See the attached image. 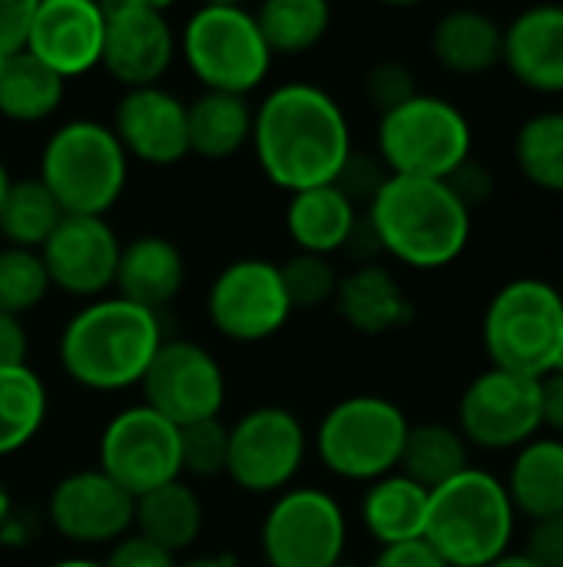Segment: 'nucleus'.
<instances>
[{
	"label": "nucleus",
	"mask_w": 563,
	"mask_h": 567,
	"mask_svg": "<svg viewBox=\"0 0 563 567\" xmlns=\"http://www.w3.org/2000/svg\"><path fill=\"white\" fill-rule=\"evenodd\" d=\"M249 146L262 176L289 196L332 186L355 150L342 103L305 80H292L265 93L252 110Z\"/></svg>",
	"instance_id": "f257e3e1"
},
{
	"label": "nucleus",
	"mask_w": 563,
	"mask_h": 567,
	"mask_svg": "<svg viewBox=\"0 0 563 567\" xmlns=\"http://www.w3.org/2000/svg\"><path fill=\"white\" fill-rule=\"evenodd\" d=\"M362 216L378 249L418 272L455 266L475 229V213L445 179L388 176Z\"/></svg>",
	"instance_id": "f03ea898"
},
{
	"label": "nucleus",
	"mask_w": 563,
	"mask_h": 567,
	"mask_svg": "<svg viewBox=\"0 0 563 567\" xmlns=\"http://www.w3.org/2000/svg\"><path fill=\"white\" fill-rule=\"evenodd\" d=\"M163 346V322L119 296L83 302L60 332V369L90 392L136 389Z\"/></svg>",
	"instance_id": "7ed1b4c3"
},
{
	"label": "nucleus",
	"mask_w": 563,
	"mask_h": 567,
	"mask_svg": "<svg viewBox=\"0 0 563 567\" xmlns=\"http://www.w3.org/2000/svg\"><path fill=\"white\" fill-rule=\"evenodd\" d=\"M518 512L504 478L488 468H465L431 492L425 542L448 567H488L514 551Z\"/></svg>",
	"instance_id": "20e7f679"
},
{
	"label": "nucleus",
	"mask_w": 563,
	"mask_h": 567,
	"mask_svg": "<svg viewBox=\"0 0 563 567\" xmlns=\"http://www.w3.org/2000/svg\"><path fill=\"white\" fill-rule=\"evenodd\" d=\"M481 346L491 369L544 379L563 359V292L541 276L504 282L484 306Z\"/></svg>",
	"instance_id": "39448f33"
},
{
	"label": "nucleus",
	"mask_w": 563,
	"mask_h": 567,
	"mask_svg": "<svg viewBox=\"0 0 563 567\" xmlns=\"http://www.w3.org/2000/svg\"><path fill=\"white\" fill-rule=\"evenodd\" d=\"M37 179L63 216H106L126 189L129 159L110 123L66 120L46 136Z\"/></svg>",
	"instance_id": "423d86ee"
},
{
	"label": "nucleus",
	"mask_w": 563,
	"mask_h": 567,
	"mask_svg": "<svg viewBox=\"0 0 563 567\" xmlns=\"http://www.w3.org/2000/svg\"><path fill=\"white\" fill-rule=\"evenodd\" d=\"M375 156L392 176L448 179L475 156V130L458 103L415 93L408 103L378 116Z\"/></svg>",
	"instance_id": "0eeeda50"
},
{
	"label": "nucleus",
	"mask_w": 563,
	"mask_h": 567,
	"mask_svg": "<svg viewBox=\"0 0 563 567\" xmlns=\"http://www.w3.org/2000/svg\"><path fill=\"white\" fill-rule=\"evenodd\" d=\"M179 53L202 90L212 93L249 96L272 70L256 13L239 3L196 7L179 27Z\"/></svg>",
	"instance_id": "6e6552de"
},
{
	"label": "nucleus",
	"mask_w": 563,
	"mask_h": 567,
	"mask_svg": "<svg viewBox=\"0 0 563 567\" xmlns=\"http://www.w3.org/2000/svg\"><path fill=\"white\" fill-rule=\"evenodd\" d=\"M408 415L385 395H348L335 402L315 429V455L335 478L372 485L398 472Z\"/></svg>",
	"instance_id": "1a4fd4ad"
},
{
	"label": "nucleus",
	"mask_w": 563,
	"mask_h": 567,
	"mask_svg": "<svg viewBox=\"0 0 563 567\" xmlns=\"http://www.w3.org/2000/svg\"><path fill=\"white\" fill-rule=\"evenodd\" d=\"M259 548L269 567H335L348 548L345 508L325 488H285L262 518Z\"/></svg>",
	"instance_id": "9d476101"
},
{
	"label": "nucleus",
	"mask_w": 563,
	"mask_h": 567,
	"mask_svg": "<svg viewBox=\"0 0 563 567\" xmlns=\"http://www.w3.org/2000/svg\"><path fill=\"white\" fill-rule=\"evenodd\" d=\"M309 455V432L285 405H256L229 425L226 478L249 495L292 488Z\"/></svg>",
	"instance_id": "9b49d317"
},
{
	"label": "nucleus",
	"mask_w": 563,
	"mask_h": 567,
	"mask_svg": "<svg viewBox=\"0 0 563 567\" xmlns=\"http://www.w3.org/2000/svg\"><path fill=\"white\" fill-rule=\"evenodd\" d=\"M455 429L471 449L481 452H518L541 429V379L514 375L504 369L478 372L455 412Z\"/></svg>",
	"instance_id": "f8f14e48"
},
{
	"label": "nucleus",
	"mask_w": 563,
	"mask_h": 567,
	"mask_svg": "<svg viewBox=\"0 0 563 567\" xmlns=\"http://www.w3.org/2000/svg\"><path fill=\"white\" fill-rule=\"evenodd\" d=\"M292 302L282 286L279 262L246 256L222 266L206 292L209 326L239 346H256L279 336L292 319Z\"/></svg>",
	"instance_id": "ddd939ff"
},
{
	"label": "nucleus",
	"mask_w": 563,
	"mask_h": 567,
	"mask_svg": "<svg viewBox=\"0 0 563 567\" xmlns=\"http://www.w3.org/2000/svg\"><path fill=\"white\" fill-rule=\"evenodd\" d=\"M96 468L133 498L163 488L183 478L179 429L143 402L119 409L100 432Z\"/></svg>",
	"instance_id": "4468645a"
},
{
	"label": "nucleus",
	"mask_w": 563,
	"mask_h": 567,
	"mask_svg": "<svg viewBox=\"0 0 563 567\" xmlns=\"http://www.w3.org/2000/svg\"><path fill=\"white\" fill-rule=\"evenodd\" d=\"M143 405L176 429L219 419L226 405V372L219 359L189 339H163L143 382Z\"/></svg>",
	"instance_id": "2eb2a0df"
},
{
	"label": "nucleus",
	"mask_w": 563,
	"mask_h": 567,
	"mask_svg": "<svg viewBox=\"0 0 563 567\" xmlns=\"http://www.w3.org/2000/svg\"><path fill=\"white\" fill-rule=\"evenodd\" d=\"M103 60L100 66L123 86H156L179 53V27L156 0L103 3Z\"/></svg>",
	"instance_id": "dca6fc26"
},
{
	"label": "nucleus",
	"mask_w": 563,
	"mask_h": 567,
	"mask_svg": "<svg viewBox=\"0 0 563 567\" xmlns=\"http://www.w3.org/2000/svg\"><path fill=\"white\" fill-rule=\"evenodd\" d=\"M119 236L106 216H63L53 236L43 243L40 259L50 289L93 302L110 296L119 262Z\"/></svg>",
	"instance_id": "f3484780"
},
{
	"label": "nucleus",
	"mask_w": 563,
	"mask_h": 567,
	"mask_svg": "<svg viewBox=\"0 0 563 567\" xmlns=\"http://www.w3.org/2000/svg\"><path fill=\"white\" fill-rule=\"evenodd\" d=\"M136 498L126 495L113 478H106L100 468H80L63 475L50 498H46V522L50 528L86 548L116 545L133 532Z\"/></svg>",
	"instance_id": "a211bd4d"
},
{
	"label": "nucleus",
	"mask_w": 563,
	"mask_h": 567,
	"mask_svg": "<svg viewBox=\"0 0 563 567\" xmlns=\"http://www.w3.org/2000/svg\"><path fill=\"white\" fill-rule=\"evenodd\" d=\"M113 136L119 140L126 159L143 166H179L189 156V130H186V100H179L163 83L123 90L113 123Z\"/></svg>",
	"instance_id": "6ab92c4d"
},
{
	"label": "nucleus",
	"mask_w": 563,
	"mask_h": 567,
	"mask_svg": "<svg viewBox=\"0 0 563 567\" xmlns=\"http://www.w3.org/2000/svg\"><path fill=\"white\" fill-rule=\"evenodd\" d=\"M103 3L96 0H37L27 53L60 80H76L103 60Z\"/></svg>",
	"instance_id": "aec40b11"
},
{
	"label": "nucleus",
	"mask_w": 563,
	"mask_h": 567,
	"mask_svg": "<svg viewBox=\"0 0 563 567\" xmlns=\"http://www.w3.org/2000/svg\"><path fill=\"white\" fill-rule=\"evenodd\" d=\"M501 66L531 93L563 96V3H538L504 27Z\"/></svg>",
	"instance_id": "412c9836"
},
{
	"label": "nucleus",
	"mask_w": 563,
	"mask_h": 567,
	"mask_svg": "<svg viewBox=\"0 0 563 567\" xmlns=\"http://www.w3.org/2000/svg\"><path fill=\"white\" fill-rule=\"evenodd\" d=\"M338 319L358 336H388L415 322V302L382 262H358L338 279L332 299Z\"/></svg>",
	"instance_id": "4be33fe9"
},
{
	"label": "nucleus",
	"mask_w": 563,
	"mask_h": 567,
	"mask_svg": "<svg viewBox=\"0 0 563 567\" xmlns=\"http://www.w3.org/2000/svg\"><path fill=\"white\" fill-rule=\"evenodd\" d=\"M183 286H186V256L173 239L159 233H146L123 243L113 296L159 316L166 306L179 299Z\"/></svg>",
	"instance_id": "5701e85b"
},
{
	"label": "nucleus",
	"mask_w": 563,
	"mask_h": 567,
	"mask_svg": "<svg viewBox=\"0 0 563 567\" xmlns=\"http://www.w3.org/2000/svg\"><path fill=\"white\" fill-rule=\"evenodd\" d=\"M431 56L455 76H484L501 66L504 23L475 7L448 10L431 27Z\"/></svg>",
	"instance_id": "b1692460"
},
{
	"label": "nucleus",
	"mask_w": 563,
	"mask_h": 567,
	"mask_svg": "<svg viewBox=\"0 0 563 567\" xmlns=\"http://www.w3.org/2000/svg\"><path fill=\"white\" fill-rule=\"evenodd\" d=\"M358 206L335 183L292 193L285 203V233L295 249L309 256L332 259L335 252H345L358 229Z\"/></svg>",
	"instance_id": "393cba45"
},
{
	"label": "nucleus",
	"mask_w": 563,
	"mask_h": 567,
	"mask_svg": "<svg viewBox=\"0 0 563 567\" xmlns=\"http://www.w3.org/2000/svg\"><path fill=\"white\" fill-rule=\"evenodd\" d=\"M504 488L518 518H528V525L563 515V439L541 432L521 445L511 458Z\"/></svg>",
	"instance_id": "a878e982"
},
{
	"label": "nucleus",
	"mask_w": 563,
	"mask_h": 567,
	"mask_svg": "<svg viewBox=\"0 0 563 567\" xmlns=\"http://www.w3.org/2000/svg\"><path fill=\"white\" fill-rule=\"evenodd\" d=\"M428 502H431V492H425L402 472H392V475L365 485L362 508H358L362 528L382 548L418 542V538H425Z\"/></svg>",
	"instance_id": "bb28decb"
},
{
	"label": "nucleus",
	"mask_w": 563,
	"mask_h": 567,
	"mask_svg": "<svg viewBox=\"0 0 563 567\" xmlns=\"http://www.w3.org/2000/svg\"><path fill=\"white\" fill-rule=\"evenodd\" d=\"M202 525H206L202 502L186 478H176V482L136 498L133 532L143 535L146 542L159 545L173 558L189 551L199 542Z\"/></svg>",
	"instance_id": "cd10ccee"
},
{
	"label": "nucleus",
	"mask_w": 563,
	"mask_h": 567,
	"mask_svg": "<svg viewBox=\"0 0 563 567\" xmlns=\"http://www.w3.org/2000/svg\"><path fill=\"white\" fill-rule=\"evenodd\" d=\"M189 156L222 163L242 153L252 143V106L246 96L202 90L186 103Z\"/></svg>",
	"instance_id": "c85d7f7f"
},
{
	"label": "nucleus",
	"mask_w": 563,
	"mask_h": 567,
	"mask_svg": "<svg viewBox=\"0 0 563 567\" xmlns=\"http://www.w3.org/2000/svg\"><path fill=\"white\" fill-rule=\"evenodd\" d=\"M465 468H471V445L461 439V432L448 422H411L402 449L398 472L421 485L425 492H435L458 478Z\"/></svg>",
	"instance_id": "c756f323"
},
{
	"label": "nucleus",
	"mask_w": 563,
	"mask_h": 567,
	"mask_svg": "<svg viewBox=\"0 0 563 567\" xmlns=\"http://www.w3.org/2000/svg\"><path fill=\"white\" fill-rule=\"evenodd\" d=\"M66 93V80L46 70L33 53L0 60V116L10 123L50 120Z\"/></svg>",
	"instance_id": "7c9ffc66"
},
{
	"label": "nucleus",
	"mask_w": 563,
	"mask_h": 567,
	"mask_svg": "<svg viewBox=\"0 0 563 567\" xmlns=\"http://www.w3.org/2000/svg\"><path fill=\"white\" fill-rule=\"evenodd\" d=\"M252 13L272 56H302L332 27V7L325 0H269Z\"/></svg>",
	"instance_id": "2f4dec72"
},
{
	"label": "nucleus",
	"mask_w": 563,
	"mask_h": 567,
	"mask_svg": "<svg viewBox=\"0 0 563 567\" xmlns=\"http://www.w3.org/2000/svg\"><path fill=\"white\" fill-rule=\"evenodd\" d=\"M50 412V395L43 379L30 369H0V458L27 449Z\"/></svg>",
	"instance_id": "473e14b6"
},
{
	"label": "nucleus",
	"mask_w": 563,
	"mask_h": 567,
	"mask_svg": "<svg viewBox=\"0 0 563 567\" xmlns=\"http://www.w3.org/2000/svg\"><path fill=\"white\" fill-rule=\"evenodd\" d=\"M511 156L534 189L563 196V110L531 113L514 130Z\"/></svg>",
	"instance_id": "72a5a7b5"
},
{
	"label": "nucleus",
	"mask_w": 563,
	"mask_h": 567,
	"mask_svg": "<svg viewBox=\"0 0 563 567\" xmlns=\"http://www.w3.org/2000/svg\"><path fill=\"white\" fill-rule=\"evenodd\" d=\"M60 219H63V209L56 206V199L50 196V189L37 176L10 179V189L0 203L3 246L40 252L43 243L60 226Z\"/></svg>",
	"instance_id": "f704fd0d"
},
{
	"label": "nucleus",
	"mask_w": 563,
	"mask_h": 567,
	"mask_svg": "<svg viewBox=\"0 0 563 567\" xmlns=\"http://www.w3.org/2000/svg\"><path fill=\"white\" fill-rule=\"evenodd\" d=\"M50 292V279L43 269L40 252L30 249H0V312L23 319L33 312Z\"/></svg>",
	"instance_id": "c9c22d12"
},
{
	"label": "nucleus",
	"mask_w": 563,
	"mask_h": 567,
	"mask_svg": "<svg viewBox=\"0 0 563 567\" xmlns=\"http://www.w3.org/2000/svg\"><path fill=\"white\" fill-rule=\"evenodd\" d=\"M226 458H229V425H222V419H206L179 429V468L186 482L189 478L209 482L226 475Z\"/></svg>",
	"instance_id": "e433bc0d"
},
{
	"label": "nucleus",
	"mask_w": 563,
	"mask_h": 567,
	"mask_svg": "<svg viewBox=\"0 0 563 567\" xmlns=\"http://www.w3.org/2000/svg\"><path fill=\"white\" fill-rule=\"evenodd\" d=\"M282 272V286L289 292L292 309H322L332 306L335 289H338V269L332 266V259L325 256H309V252H295L285 262H279Z\"/></svg>",
	"instance_id": "4c0bfd02"
},
{
	"label": "nucleus",
	"mask_w": 563,
	"mask_h": 567,
	"mask_svg": "<svg viewBox=\"0 0 563 567\" xmlns=\"http://www.w3.org/2000/svg\"><path fill=\"white\" fill-rule=\"evenodd\" d=\"M415 93H421V90L415 83V73L402 60H378L365 73V96L378 110V116L408 103Z\"/></svg>",
	"instance_id": "58836bf2"
},
{
	"label": "nucleus",
	"mask_w": 563,
	"mask_h": 567,
	"mask_svg": "<svg viewBox=\"0 0 563 567\" xmlns=\"http://www.w3.org/2000/svg\"><path fill=\"white\" fill-rule=\"evenodd\" d=\"M392 173L385 169V163L375 156V153H362V150H352V156L345 159V166H342V173H338V179H335V186L358 206V203H372L375 199V193L385 186V179H388Z\"/></svg>",
	"instance_id": "ea45409f"
},
{
	"label": "nucleus",
	"mask_w": 563,
	"mask_h": 567,
	"mask_svg": "<svg viewBox=\"0 0 563 567\" xmlns=\"http://www.w3.org/2000/svg\"><path fill=\"white\" fill-rule=\"evenodd\" d=\"M448 186H451V193L475 213L478 206H484L491 196H494V189H498V179H494V173H491V166L488 163H481V159H465L448 179H445Z\"/></svg>",
	"instance_id": "a19ab883"
},
{
	"label": "nucleus",
	"mask_w": 563,
	"mask_h": 567,
	"mask_svg": "<svg viewBox=\"0 0 563 567\" xmlns=\"http://www.w3.org/2000/svg\"><path fill=\"white\" fill-rule=\"evenodd\" d=\"M521 551L538 567H563V515L531 522Z\"/></svg>",
	"instance_id": "79ce46f5"
},
{
	"label": "nucleus",
	"mask_w": 563,
	"mask_h": 567,
	"mask_svg": "<svg viewBox=\"0 0 563 567\" xmlns=\"http://www.w3.org/2000/svg\"><path fill=\"white\" fill-rule=\"evenodd\" d=\"M37 0H0V60L27 50Z\"/></svg>",
	"instance_id": "37998d69"
},
{
	"label": "nucleus",
	"mask_w": 563,
	"mask_h": 567,
	"mask_svg": "<svg viewBox=\"0 0 563 567\" xmlns=\"http://www.w3.org/2000/svg\"><path fill=\"white\" fill-rule=\"evenodd\" d=\"M106 567H176V558L163 551L159 545L146 542L143 535L129 532L110 548V558L103 561Z\"/></svg>",
	"instance_id": "c03bdc74"
},
{
	"label": "nucleus",
	"mask_w": 563,
	"mask_h": 567,
	"mask_svg": "<svg viewBox=\"0 0 563 567\" xmlns=\"http://www.w3.org/2000/svg\"><path fill=\"white\" fill-rule=\"evenodd\" d=\"M372 567H448V565L438 558V551H435L425 538H418V542H405V545L382 548V551L375 555Z\"/></svg>",
	"instance_id": "a18cd8bd"
},
{
	"label": "nucleus",
	"mask_w": 563,
	"mask_h": 567,
	"mask_svg": "<svg viewBox=\"0 0 563 567\" xmlns=\"http://www.w3.org/2000/svg\"><path fill=\"white\" fill-rule=\"evenodd\" d=\"M30 355V332L23 319L0 312V369H20Z\"/></svg>",
	"instance_id": "49530a36"
},
{
	"label": "nucleus",
	"mask_w": 563,
	"mask_h": 567,
	"mask_svg": "<svg viewBox=\"0 0 563 567\" xmlns=\"http://www.w3.org/2000/svg\"><path fill=\"white\" fill-rule=\"evenodd\" d=\"M541 429L544 435L563 439V369L541 379Z\"/></svg>",
	"instance_id": "de8ad7c7"
},
{
	"label": "nucleus",
	"mask_w": 563,
	"mask_h": 567,
	"mask_svg": "<svg viewBox=\"0 0 563 567\" xmlns=\"http://www.w3.org/2000/svg\"><path fill=\"white\" fill-rule=\"evenodd\" d=\"M176 567H239L232 555H199L189 561H176Z\"/></svg>",
	"instance_id": "09e8293b"
},
{
	"label": "nucleus",
	"mask_w": 563,
	"mask_h": 567,
	"mask_svg": "<svg viewBox=\"0 0 563 567\" xmlns=\"http://www.w3.org/2000/svg\"><path fill=\"white\" fill-rule=\"evenodd\" d=\"M488 567H538L521 548H514V551H508L504 558H498V561H491Z\"/></svg>",
	"instance_id": "8fccbe9b"
},
{
	"label": "nucleus",
	"mask_w": 563,
	"mask_h": 567,
	"mask_svg": "<svg viewBox=\"0 0 563 567\" xmlns=\"http://www.w3.org/2000/svg\"><path fill=\"white\" fill-rule=\"evenodd\" d=\"M10 515H13V498H10V492L3 488V482H0V532H3V525L10 522Z\"/></svg>",
	"instance_id": "3c124183"
},
{
	"label": "nucleus",
	"mask_w": 563,
	"mask_h": 567,
	"mask_svg": "<svg viewBox=\"0 0 563 567\" xmlns=\"http://www.w3.org/2000/svg\"><path fill=\"white\" fill-rule=\"evenodd\" d=\"M50 567H106L103 561H93V558H66V561H56Z\"/></svg>",
	"instance_id": "603ef678"
},
{
	"label": "nucleus",
	"mask_w": 563,
	"mask_h": 567,
	"mask_svg": "<svg viewBox=\"0 0 563 567\" xmlns=\"http://www.w3.org/2000/svg\"><path fill=\"white\" fill-rule=\"evenodd\" d=\"M7 189H10V173H7V166H3V159H0V203H3V196H7Z\"/></svg>",
	"instance_id": "864d4df0"
},
{
	"label": "nucleus",
	"mask_w": 563,
	"mask_h": 567,
	"mask_svg": "<svg viewBox=\"0 0 563 567\" xmlns=\"http://www.w3.org/2000/svg\"><path fill=\"white\" fill-rule=\"evenodd\" d=\"M335 567H358V565H348V561H338V565Z\"/></svg>",
	"instance_id": "5fc2aeb1"
},
{
	"label": "nucleus",
	"mask_w": 563,
	"mask_h": 567,
	"mask_svg": "<svg viewBox=\"0 0 563 567\" xmlns=\"http://www.w3.org/2000/svg\"><path fill=\"white\" fill-rule=\"evenodd\" d=\"M561 369H563V359H561Z\"/></svg>",
	"instance_id": "6e6d98bb"
}]
</instances>
